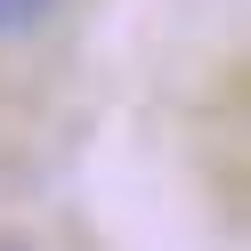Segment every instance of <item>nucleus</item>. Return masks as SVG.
Listing matches in <instances>:
<instances>
[{"label": "nucleus", "mask_w": 251, "mask_h": 251, "mask_svg": "<svg viewBox=\"0 0 251 251\" xmlns=\"http://www.w3.org/2000/svg\"><path fill=\"white\" fill-rule=\"evenodd\" d=\"M57 8H65V0H0V41H25V33H41Z\"/></svg>", "instance_id": "1"}, {"label": "nucleus", "mask_w": 251, "mask_h": 251, "mask_svg": "<svg viewBox=\"0 0 251 251\" xmlns=\"http://www.w3.org/2000/svg\"><path fill=\"white\" fill-rule=\"evenodd\" d=\"M0 251H33V243H25V235H0Z\"/></svg>", "instance_id": "2"}]
</instances>
